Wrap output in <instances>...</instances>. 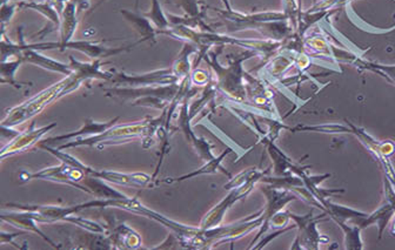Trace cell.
Here are the masks:
<instances>
[{
	"mask_svg": "<svg viewBox=\"0 0 395 250\" xmlns=\"http://www.w3.org/2000/svg\"><path fill=\"white\" fill-rule=\"evenodd\" d=\"M166 113H168V110H163V114L158 118L145 119L141 122L125 124V125H117L115 124L100 134L90 138L73 139V140L67 141V142H65L64 144H61L57 148L61 151H65V149H71V148L91 147L100 151L106 146L126 144V142H131L134 139H141L143 147L145 149H148V148L152 147L153 144H154L153 137H154V134H156V131L161 126H165Z\"/></svg>",
	"mask_w": 395,
	"mask_h": 250,
	"instance_id": "1",
	"label": "cell"
},
{
	"mask_svg": "<svg viewBox=\"0 0 395 250\" xmlns=\"http://www.w3.org/2000/svg\"><path fill=\"white\" fill-rule=\"evenodd\" d=\"M83 85V81L76 76L71 74L65 76L64 79L52 85L51 88H46L38 94L32 97L18 106L12 107L5 110V117L1 120V126L13 127L22 125L35 118V115L42 113L46 107L64 98L65 95L71 94L76 91Z\"/></svg>",
	"mask_w": 395,
	"mask_h": 250,
	"instance_id": "2",
	"label": "cell"
},
{
	"mask_svg": "<svg viewBox=\"0 0 395 250\" xmlns=\"http://www.w3.org/2000/svg\"><path fill=\"white\" fill-rule=\"evenodd\" d=\"M257 52L255 51H246L245 53L240 54L239 57L234 58V60L228 65V67H224L218 62V53L207 52L204 56L211 67L214 69L217 74L216 86L217 90L223 94L227 95L228 98L232 99L236 103H243L247 97L246 85L243 83L246 73L243 72V60H247L250 58L255 57Z\"/></svg>",
	"mask_w": 395,
	"mask_h": 250,
	"instance_id": "3",
	"label": "cell"
},
{
	"mask_svg": "<svg viewBox=\"0 0 395 250\" xmlns=\"http://www.w3.org/2000/svg\"><path fill=\"white\" fill-rule=\"evenodd\" d=\"M271 167L266 168L265 171L262 172L261 174H258L255 178H251L250 181L243 183V186L234 188V190H229L227 197H225L220 202H218L217 205L214 206L211 210L206 212L205 216L202 217L200 221L199 227L204 228V229H209V228L218 227L220 226L221 222L224 220L225 214L227 212L228 209L231 208L236 202L239 201L243 197H246L248 194L251 193L253 188L257 186L258 182L261 181L264 176H266L270 173Z\"/></svg>",
	"mask_w": 395,
	"mask_h": 250,
	"instance_id": "4",
	"label": "cell"
},
{
	"mask_svg": "<svg viewBox=\"0 0 395 250\" xmlns=\"http://www.w3.org/2000/svg\"><path fill=\"white\" fill-rule=\"evenodd\" d=\"M112 79L110 83L118 88H145V86H166L180 83L172 73L171 69H156L144 74H126L122 71L111 69Z\"/></svg>",
	"mask_w": 395,
	"mask_h": 250,
	"instance_id": "5",
	"label": "cell"
},
{
	"mask_svg": "<svg viewBox=\"0 0 395 250\" xmlns=\"http://www.w3.org/2000/svg\"><path fill=\"white\" fill-rule=\"evenodd\" d=\"M289 212L291 220L296 222V227H299L300 231L294 240L293 246L291 247L292 249H319V244H323L328 241V239L321 235L316 229V221L323 219V216H327V212H323L316 217L313 216V210L304 216Z\"/></svg>",
	"mask_w": 395,
	"mask_h": 250,
	"instance_id": "6",
	"label": "cell"
},
{
	"mask_svg": "<svg viewBox=\"0 0 395 250\" xmlns=\"http://www.w3.org/2000/svg\"><path fill=\"white\" fill-rule=\"evenodd\" d=\"M56 127H57V122H52L49 125L35 128V122H32L30 128L20 132L15 139L10 140L8 144H5L4 147L1 148L0 160L4 161L8 158L18 156L22 153L27 152L29 149H32L35 144H38L42 141V138L45 137L47 133L51 132Z\"/></svg>",
	"mask_w": 395,
	"mask_h": 250,
	"instance_id": "7",
	"label": "cell"
},
{
	"mask_svg": "<svg viewBox=\"0 0 395 250\" xmlns=\"http://www.w3.org/2000/svg\"><path fill=\"white\" fill-rule=\"evenodd\" d=\"M179 83L166 85V86H145V88H104L106 97L120 98L124 100H136L143 97H159L171 103L178 93Z\"/></svg>",
	"mask_w": 395,
	"mask_h": 250,
	"instance_id": "8",
	"label": "cell"
},
{
	"mask_svg": "<svg viewBox=\"0 0 395 250\" xmlns=\"http://www.w3.org/2000/svg\"><path fill=\"white\" fill-rule=\"evenodd\" d=\"M105 40H98V42H91V40H71L63 47L61 52H64L65 49H74L80 53H84L88 56L92 60L95 59H105L108 57H115L119 54L129 52L131 49H134L136 46L140 45L145 42L144 39H140L134 44H129L127 46H120V47H106L102 45V42Z\"/></svg>",
	"mask_w": 395,
	"mask_h": 250,
	"instance_id": "9",
	"label": "cell"
},
{
	"mask_svg": "<svg viewBox=\"0 0 395 250\" xmlns=\"http://www.w3.org/2000/svg\"><path fill=\"white\" fill-rule=\"evenodd\" d=\"M192 95H187V98L184 100V103L180 105V113H179L178 122H177V129H180L184 133V135L186 137L187 141L193 146L194 149L197 151L198 156H200L204 161H209L214 158L212 153V144L207 142L202 138H198L192 131L191 126V120L192 117L190 115V108H188V101Z\"/></svg>",
	"mask_w": 395,
	"mask_h": 250,
	"instance_id": "10",
	"label": "cell"
},
{
	"mask_svg": "<svg viewBox=\"0 0 395 250\" xmlns=\"http://www.w3.org/2000/svg\"><path fill=\"white\" fill-rule=\"evenodd\" d=\"M0 219H1L3 222H8V224H12L13 227L19 228V229H23V231H30V233H35L54 249L61 248V246H57V243L49 239V236L45 235V233L39 228V222L35 219L33 212H30V210H20V212H5V210H1Z\"/></svg>",
	"mask_w": 395,
	"mask_h": 250,
	"instance_id": "11",
	"label": "cell"
},
{
	"mask_svg": "<svg viewBox=\"0 0 395 250\" xmlns=\"http://www.w3.org/2000/svg\"><path fill=\"white\" fill-rule=\"evenodd\" d=\"M69 59L70 66L73 69V74H76L83 83L88 80H104L106 83H110L112 79L111 71L102 69V66L107 64V62H103V59H95L91 62L76 60L73 56H70Z\"/></svg>",
	"mask_w": 395,
	"mask_h": 250,
	"instance_id": "12",
	"label": "cell"
},
{
	"mask_svg": "<svg viewBox=\"0 0 395 250\" xmlns=\"http://www.w3.org/2000/svg\"><path fill=\"white\" fill-rule=\"evenodd\" d=\"M107 235L110 238L113 249L134 250L140 249L143 247L140 235L124 222L108 228Z\"/></svg>",
	"mask_w": 395,
	"mask_h": 250,
	"instance_id": "13",
	"label": "cell"
},
{
	"mask_svg": "<svg viewBox=\"0 0 395 250\" xmlns=\"http://www.w3.org/2000/svg\"><path fill=\"white\" fill-rule=\"evenodd\" d=\"M119 117H115V118L112 119L110 122H97L92 119H88L85 120L84 126L81 128L78 129L76 132L67 133V134H61V135H57V137L49 138L46 139L42 144H49L52 142H67V141L73 140V139H78V138H90L93 137V135H97V134H100L103 133L104 131H106L107 128H110L111 126L115 125L117 122L119 120Z\"/></svg>",
	"mask_w": 395,
	"mask_h": 250,
	"instance_id": "14",
	"label": "cell"
},
{
	"mask_svg": "<svg viewBox=\"0 0 395 250\" xmlns=\"http://www.w3.org/2000/svg\"><path fill=\"white\" fill-rule=\"evenodd\" d=\"M20 8H25V10H33V11L39 12L42 13L46 19H49V24L46 25L44 28H42L39 33H37V37L42 39L46 35L52 33V32H57V31H61V15L59 12L56 10V8L49 4V3H37V1H20L18 3Z\"/></svg>",
	"mask_w": 395,
	"mask_h": 250,
	"instance_id": "15",
	"label": "cell"
},
{
	"mask_svg": "<svg viewBox=\"0 0 395 250\" xmlns=\"http://www.w3.org/2000/svg\"><path fill=\"white\" fill-rule=\"evenodd\" d=\"M232 152V149L224 151V152L221 153L220 156H214L212 160L207 161V162H206L202 168H199L198 171L192 172V173H188V174L182 175V176H178V178H165V180H163L161 182L171 185V183H175V182H183L185 181V180H188V178L200 176V175L216 174V173H218L219 171L227 175L228 178H232V175L229 174V173L225 169L224 167L221 166V162L224 161L225 158Z\"/></svg>",
	"mask_w": 395,
	"mask_h": 250,
	"instance_id": "16",
	"label": "cell"
},
{
	"mask_svg": "<svg viewBox=\"0 0 395 250\" xmlns=\"http://www.w3.org/2000/svg\"><path fill=\"white\" fill-rule=\"evenodd\" d=\"M120 13L134 26V30L137 31L138 33L140 35L141 39H144L145 42L156 44L158 30L146 17L140 15V13H134V12L127 11V10H122Z\"/></svg>",
	"mask_w": 395,
	"mask_h": 250,
	"instance_id": "17",
	"label": "cell"
},
{
	"mask_svg": "<svg viewBox=\"0 0 395 250\" xmlns=\"http://www.w3.org/2000/svg\"><path fill=\"white\" fill-rule=\"evenodd\" d=\"M81 185L86 187L88 193L92 197L102 200H115V199H122V197H127L125 194L114 190L112 187L107 185L106 181L100 180V178H92V176H86L81 181Z\"/></svg>",
	"mask_w": 395,
	"mask_h": 250,
	"instance_id": "18",
	"label": "cell"
},
{
	"mask_svg": "<svg viewBox=\"0 0 395 250\" xmlns=\"http://www.w3.org/2000/svg\"><path fill=\"white\" fill-rule=\"evenodd\" d=\"M194 52H199L197 46L191 42H184V47L182 52L179 53L175 62L172 65L171 71L180 81L191 76L192 66L190 64V56Z\"/></svg>",
	"mask_w": 395,
	"mask_h": 250,
	"instance_id": "19",
	"label": "cell"
},
{
	"mask_svg": "<svg viewBox=\"0 0 395 250\" xmlns=\"http://www.w3.org/2000/svg\"><path fill=\"white\" fill-rule=\"evenodd\" d=\"M23 59L20 57L10 58L8 60L0 62V83L5 85L8 83L15 88H22L23 83H18L15 79V72L18 71L20 65L23 64Z\"/></svg>",
	"mask_w": 395,
	"mask_h": 250,
	"instance_id": "20",
	"label": "cell"
},
{
	"mask_svg": "<svg viewBox=\"0 0 395 250\" xmlns=\"http://www.w3.org/2000/svg\"><path fill=\"white\" fill-rule=\"evenodd\" d=\"M141 15L146 17L156 26V30H158V35H161L163 31L168 30L172 27L171 24L168 22V15L163 12L159 0H152L151 11L147 12V13H141Z\"/></svg>",
	"mask_w": 395,
	"mask_h": 250,
	"instance_id": "21",
	"label": "cell"
},
{
	"mask_svg": "<svg viewBox=\"0 0 395 250\" xmlns=\"http://www.w3.org/2000/svg\"><path fill=\"white\" fill-rule=\"evenodd\" d=\"M265 171V169H264ZM262 169H258V168H248V169H245V171L241 172L239 174L236 175L234 178H229V181L225 185L224 188L226 190H234V188H238V187L243 186V183H246L247 181H250L251 178H255L258 174H261Z\"/></svg>",
	"mask_w": 395,
	"mask_h": 250,
	"instance_id": "22",
	"label": "cell"
},
{
	"mask_svg": "<svg viewBox=\"0 0 395 250\" xmlns=\"http://www.w3.org/2000/svg\"><path fill=\"white\" fill-rule=\"evenodd\" d=\"M166 1L168 3L175 1V4L178 8H182L185 12V15H188V17H199V15H202L200 8H199L198 0H166Z\"/></svg>",
	"mask_w": 395,
	"mask_h": 250,
	"instance_id": "23",
	"label": "cell"
},
{
	"mask_svg": "<svg viewBox=\"0 0 395 250\" xmlns=\"http://www.w3.org/2000/svg\"><path fill=\"white\" fill-rule=\"evenodd\" d=\"M284 6V13L287 15L289 20H292V25L294 28L298 26L299 23V15L301 11L299 10L296 0H282Z\"/></svg>",
	"mask_w": 395,
	"mask_h": 250,
	"instance_id": "24",
	"label": "cell"
},
{
	"mask_svg": "<svg viewBox=\"0 0 395 250\" xmlns=\"http://www.w3.org/2000/svg\"><path fill=\"white\" fill-rule=\"evenodd\" d=\"M18 8H19L18 3H12V1L1 4V15H1V33H5L6 25L11 22Z\"/></svg>",
	"mask_w": 395,
	"mask_h": 250,
	"instance_id": "25",
	"label": "cell"
},
{
	"mask_svg": "<svg viewBox=\"0 0 395 250\" xmlns=\"http://www.w3.org/2000/svg\"><path fill=\"white\" fill-rule=\"evenodd\" d=\"M191 83L195 86H207L212 83V79H211V76H209V73L204 69H195L193 72L191 73Z\"/></svg>",
	"mask_w": 395,
	"mask_h": 250,
	"instance_id": "26",
	"label": "cell"
},
{
	"mask_svg": "<svg viewBox=\"0 0 395 250\" xmlns=\"http://www.w3.org/2000/svg\"><path fill=\"white\" fill-rule=\"evenodd\" d=\"M179 248H182L180 240L175 233L171 231L165 241L160 243L159 246L153 247L152 249H179Z\"/></svg>",
	"mask_w": 395,
	"mask_h": 250,
	"instance_id": "27",
	"label": "cell"
},
{
	"mask_svg": "<svg viewBox=\"0 0 395 250\" xmlns=\"http://www.w3.org/2000/svg\"><path fill=\"white\" fill-rule=\"evenodd\" d=\"M25 233H26V231H24L23 233H12V234H8V233H5V231H1V233H0V244L11 243L12 246H15V248L20 249L22 247L18 246V244L13 241V239L18 238L19 235H23Z\"/></svg>",
	"mask_w": 395,
	"mask_h": 250,
	"instance_id": "28",
	"label": "cell"
},
{
	"mask_svg": "<svg viewBox=\"0 0 395 250\" xmlns=\"http://www.w3.org/2000/svg\"><path fill=\"white\" fill-rule=\"evenodd\" d=\"M1 138H6L8 140H12V139H15L20 132L18 131H15L13 129V127H6V126H1Z\"/></svg>",
	"mask_w": 395,
	"mask_h": 250,
	"instance_id": "29",
	"label": "cell"
},
{
	"mask_svg": "<svg viewBox=\"0 0 395 250\" xmlns=\"http://www.w3.org/2000/svg\"><path fill=\"white\" fill-rule=\"evenodd\" d=\"M70 1H72L78 6V12H81L85 8H88V5H90V0H70Z\"/></svg>",
	"mask_w": 395,
	"mask_h": 250,
	"instance_id": "30",
	"label": "cell"
},
{
	"mask_svg": "<svg viewBox=\"0 0 395 250\" xmlns=\"http://www.w3.org/2000/svg\"><path fill=\"white\" fill-rule=\"evenodd\" d=\"M221 1H223V4H224L225 8H226V11H232L233 8L231 6L229 0H221Z\"/></svg>",
	"mask_w": 395,
	"mask_h": 250,
	"instance_id": "31",
	"label": "cell"
},
{
	"mask_svg": "<svg viewBox=\"0 0 395 250\" xmlns=\"http://www.w3.org/2000/svg\"><path fill=\"white\" fill-rule=\"evenodd\" d=\"M313 1H314V3H316V1H318V0H313Z\"/></svg>",
	"mask_w": 395,
	"mask_h": 250,
	"instance_id": "32",
	"label": "cell"
}]
</instances>
